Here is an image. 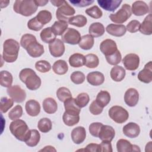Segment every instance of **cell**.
Instances as JSON below:
<instances>
[{"label": "cell", "instance_id": "cell-1", "mask_svg": "<svg viewBox=\"0 0 152 152\" xmlns=\"http://www.w3.org/2000/svg\"><path fill=\"white\" fill-rule=\"evenodd\" d=\"M20 45L31 57L38 58L44 53L43 46L39 43L36 36L31 34L23 35L20 40Z\"/></svg>", "mask_w": 152, "mask_h": 152}, {"label": "cell", "instance_id": "cell-2", "mask_svg": "<svg viewBox=\"0 0 152 152\" xmlns=\"http://www.w3.org/2000/svg\"><path fill=\"white\" fill-rule=\"evenodd\" d=\"M19 78L26 84V87L30 90L38 89L42 84L40 78L31 68L23 69L19 74Z\"/></svg>", "mask_w": 152, "mask_h": 152}, {"label": "cell", "instance_id": "cell-3", "mask_svg": "<svg viewBox=\"0 0 152 152\" xmlns=\"http://www.w3.org/2000/svg\"><path fill=\"white\" fill-rule=\"evenodd\" d=\"M19 43L12 39H7L3 43L2 58L8 63L15 62L18 56Z\"/></svg>", "mask_w": 152, "mask_h": 152}, {"label": "cell", "instance_id": "cell-4", "mask_svg": "<svg viewBox=\"0 0 152 152\" xmlns=\"http://www.w3.org/2000/svg\"><path fill=\"white\" fill-rule=\"evenodd\" d=\"M9 128L11 133L21 141L25 142L30 134V129H29L26 122L20 119L11 122Z\"/></svg>", "mask_w": 152, "mask_h": 152}, {"label": "cell", "instance_id": "cell-5", "mask_svg": "<svg viewBox=\"0 0 152 152\" xmlns=\"http://www.w3.org/2000/svg\"><path fill=\"white\" fill-rule=\"evenodd\" d=\"M37 8L34 0H17L13 5V10L16 13L25 17L35 13Z\"/></svg>", "mask_w": 152, "mask_h": 152}, {"label": "cell", "instance_id": "cell-6", "mask_svg": "<svg viewBox=\"0 0 152 152\" xmlns=\"http://www.w3.org/2000/svg\"><path fill=\"white\" fill-rule=\"evenodd\" d=\"M131 8L129 4H124L122 5L120 10L116 13L110 14L109 18L110 20L114 23L122 24L126 21V20L131 16Z\"/></svg>", "mask_w": 152, "mask_h": 152}, {"label": "cell", "instance_id": "cell-7", "mask_svg": "<svg viewBox=\"0 0 152 152\" xmlns=\"http://www.w3.org/2000/svg\"><path fill=\"white\" fill-rule=\"evenodd\" d=\"M109 116L116 123L122 124L128 119L129 113L123 107L116 105L110 108Z\"/></svg>", "mask_w": 152, "mask_h": 152}, {"label": "cell", "instance_id": "cell-8", "mask_svg": "<svg viewBox=\"0 0 152 152\" xmlns=\"http://www.w3.org/2000/svg\"><path fill=\"white\" fill-rule=\"evenodd\" d=\"M75 11L66 1L56 11V17L59 21H62L68 23L69 18L75 14Z\"/></svg>", "mask_w": 152, "mask_h": 152}, {"label": "cell", "instance_id": "cell-9", "mask_svg": "<svg viewBox=\"0 0 152 152\" xmlns=\"http://www.w3.org/2000/svg\"><path fill=\"white\" fill-rule=\"evenodd\" d=\"M8 96L15 103H21L24 101L26 98V93L18 85H14L8 87L7 90Z\"/></svg>", "mask_w": 152, "mask_h": 152}, {"label": "cell", "instance_id": "cell-10", "mask_svg": "<svg viewBox=\"0 0 152 152\" xmlns=\"http://www.w3.org/2000/svg\"><path fill=\"white\" fill-rule=\"evenodd\" d=\"M62 41L67 44L75 45L78 44L81 40L80 32L73 28H68L61 36Z\"/></svg>", "mask_w": 152, "mask_h": 152}, {"label": "cell", "instance_id": "cell-11", "mask_svg": "<svg viewBox=\"0 0 152 152\" xmlns=\"http://www.w3.org/2000/svg\"><path fill=\"white\" fill-rule=\"evenodd\" d=\"M122 63L127 70L135 71L139 66L140 57L135 53H128L124 57Z\"/></svg>", "mask_w": 152, "mask_h": 152}, {"label": "cell", "instance_id": "cell-12", "mask_svg": "<svg viewBox=\"0 0 152 152\" xmlns=\"http://www.w3.org/2000/svg\"><path fill=\"white\" fill-rule=\"evenodd\" d=\"M49 50L50 55L55 57L58 58L62 56L65 50V45L62 40L56 39L53 42L49 44Z\"/></svg>", "mask_w": 152, "mask_h": 152}, {"label": "cell", "instance_id": "cell-13", "mask_svg": "<svg viewBox=\"0 0 152 152\" xmlns=\"http://www.w3.org/2000/svg\"><path fill=\"white\" fill-rule=\"evenodd\" d=\"M100 49L101 52L105 56H107L113 54L118 50V48L116 43L114 40L107 39L101 42Z\"/></svg>", "mask_w": 152, "mask_h": 152}, {"label": "cell", "instance_id": "cell-14", "mask_svg": "<svg viewBox=\"0 0 152 152\" xmlns=\"http://www.w3.org/2000/svg\"><path fill=\"white\" fill-rule=\"evenodd\" d=\"M139 100V93L134 88H128L125 93V103L129 107H134L137 105Z\"/></svg>", "mask_w": 152, "mask_h": 152}, {"label": "cell", "instance_id": "cell-15", "mask_svg": "<svg viewBox=\"0 0 152 152\" xmlns=\"http://www.w3.org/2000/svg\"><path fill=\"white\" fill-rule=\"evenodd\" d=\"M138 79L144 83L148 84L152 81V64L151 61L146 64L144 68L138 74Z\"/></svg>", "mask_w": 152, "mask_h": 152}, {"label": "cell", "instance_id": "cell-16", "mask_svg": "<svg viewBox=\"0 0 152 152\" xmlns=\"http://www.w3.org/2000/svg\"><path fill=\"white\" fill-rule=\"evenodd\" d=\"M131 12L136 16H142L147 14L149 11L148 5L142 1H135L132 4Z\"/></svg>", "mask_w": 152, "mask_h": 152}, {"label": "cell", "instance_id": "cell-17", "mask_svg": "<svg viewBox=\"0 0 152 152\" xmlns=\"http://www.w3.org/2000/svg\"><path fill=\"white\" fill-rule=\"evenodd\" d=\"M124 134L128 138H134L137 137L140 133V126L135 122H129L122 129Z\"/></svg>", "mask_w": 152, "mask_h": 152}, {"label": "cell", "instance_id": "cell-18", "mask_svg": "<svg viewBox=\"0 0 152 152\" xmlns=\"http://www.w3.org/2000/svg\"><path fill=\"white\" fill-rule=\"evenodd\" d=\"M115 136V131L112 126L106 125H103L100 129L98 137L102 141L111 142Z\"/></svg>", "mask_w": 152, "mask_h": 152}, {"label": "cell", "instance_id": "cell-19", "mask_svg": "<svg viewBox=\"0 0 152 152\" xmlns=\"http://www.w3.org/2000/svg\"><path fill=\"white\" fill-rule=\"evenodd\" d=\"M72 141L76 144H80L84 142L86 137V131L83 126H77L74 128L71 134Z\"/></svg>", "mask_w": 152, "mask_h": 152}, {"label": "cell", "instance_id": "cell-20", "mask_svg": "<svg viewBox=\"0 0 152 152\" xmlns=\"http://www.w3.org/2000/svg\"><path fill=\"white\" fill-rule=\"evenodd\" d=\"M106 31L110 35L115 37L123 36L126 31V27L124 24H109L106 28Z\"/></svg>", "mask_w": 152, "mask_h": 152}, {"label": "cell", "instance_id": "cell-21", "mask_svg": "<svg viewBox=\"0 0 152 152\" xmlns=\"http://www.w3.org/2000/svg\"><path fill=\"white\" fill-rule=\"evenodd\" d=\"M86 78L87 82L94 86L102 85L104 81V76L103 74L99 71L89 72L87 75Z\"/></svg>", "mask_w": 152, "mask_h": 152}, {"label": "cell", "instance_id": "cell-22", "mask_svg": "<svg viewBox=\"0 0 152 152\" xmlns=\"http://www.w3.org/2000/svg\"><path fill=\"white\" fill-rule=\"evenodd\" d=\"M25 109L29 116L34 117L40 113V105L37 101L34 99H30L26 103Z\"/></svg>", "mask_w": 152, "mask_h": 152}, {"label": "cell", "instance_id": "cell-23", "mask_svg": "<svg viewBox=\"0 0 152 152\" xmlns=\"http://www.w3.org/2000/svg\"><path fill=\"white\" fill-rule=\"evenodd\" d=\"M64 107L65 112L74 115H79L81 112V108L76 104L74 98H69L64 102Z\"/></svg>", "mask_w": 152, "mask_h": 152}, {"label": "cell", "instance_id": "cell-24", "mask_svg": "<svg viewBox=\"0 0 152 152\" xmlns=\"http://www.w3.org/2000/svg\"><path fill=\"white\" fill-rule=\"evenodd\" d=\"M97 3L103 9L107 11H115L121 5L120 0H97Z\"/></svg>", "mask_w": 152, "mask_h": 152}, {"label": "cell", "instance_id": "cell-25", "mask_svg": "<svg viewBox=\"0 0 152 152\" xmlns=\"http://www.w3.org/2000/svg\"><path fill=\"white\" fill-rule=\"evenodd\" d=\"M43 109L48 114H53L58 110V104L56 100L52 97L45 99L42 103Z\"/></svg>", "mask_w": 152, "mask_h": 152}, {"label": "cell", "instance_id": "cell-26", "mask_svg": "<svg viewBox=\"0 0 152 152\" xmlns=\"http://www.w3.org/2000/svg\"><path fill=\"white\" fill-rule=\"evenodd\" d=\"M139 31L145 35H151L152 34V15L150 13L144 19L140 24Z\"/></svg>", "mask_w": 152, "mask_h": 152}, {"label": "cell", "instance_id": "cell-27", "mask_svg": "<svg viewBox=\"0 0 152 152\" xmlns=\"http://www.w3.org/2000/svg\"><path fill=\"white\" fill-rule=\"evenodd\" d=\"M126 72L125 69L119 65L114 66L110 70V75L111 78L116 81V82H120L123 80L125 77Z\"/></svg>", "mask_w": 152, "mask_h": 152}, {"label": "cell", "instance_id": "cell-28", "mask_svg": "<svg viewBox=\"0 0 152 152\" xmlns=\"http://www.w3.org/2000/svg\"><path fill=\"white\" fill-rule=\"evenodd\" d=\"M68 61L72 67H81L85 65V56L79 53H75L69 56Z\"/></svg>", "mask_w": 152, "mask_h": 152}, {"label": "cell", "instance_id": "cell-29", "mask_svg": "<svg viewBox=\"0 0 152 152\" xmlns=\"http://www.w3.org/2000/svg\"><path fill=\"white\" fill-rule=\"evenodd\" d=\"M104 31L105 30L104 26L99 22L93 23L89 26V34H90L93 37H98L102 36L104 33Z\"/></svg>", "mask_w": 152, "mask_h": 152}, {"label": "cell", "instance_id": "cell-30", "mask_svg": "<svg viewBox=\"0 0 152 152\" xmlns=\"http://www.w3.org/2000/svg\"><path fill=\"white\" fill-rule=\"evenodd\" d=\"M40 37L42 41L46 43L49 44L56 39V35L54 33L52 28L50 27H48L43 28L41 31L40 33Z\"/></svg>", "mask_w": 152, "mask_h": 152}, {"label": "cell", "instance_id": "cell-31", "mask_svg": "<svg viewBox=\"0 0 152 152\" xmlns=\"http://www.w3.org/2000/svg\"><path fill=\"white\" fill-rule=\"evenodd\" d=\"M53 71L58 75H64L68 70V66L66 62L64 60L59 59L55 61L52 65Z\"/></svg>", "mask_w": 152, "mask_h": 152}, {"label": "cell", "instance_id": "cell-32", "mask_svg": "<svg viewBox=\"0 0 152 152\" xmlns=\"http://www.w3.org/2000/svg\"><path fill=\"white\" fill-rule=\"evenodd\" d=\"M40 140V135L39 131L37 129H30V134L27 138V140L25 141V143L28 147H35L39 142Z\"/></svg>", "mask_w": 152, "mask_h": 152}, {"label": "cell", "instance_id": "cell-33", "mask_svg": "<svg viewBox=\"0 0 152 152\" xmlns=\"http://www.w3.org/2000/svg\"><path fill=\"white\" fill-rule=\"evenodd\" d=\"M96 101L103 108L106 106L110 101V95L106 90L100 91L96 96Z\"/></svg>", "mask_w": 152, "mask_h": 152}, {"label": "cell", "instance_id": "cell-34", "mask_svg": "<svg viewBox=\"0 0 152 152\" xmlns=\"http://www.w3.org/2000/svg\"><path fill=\"white\" fill-rule=\"evenodd\" d=\"M94 43V40L93 37L90 34H86L81 37L78 45L82 49L87 50L91 49L93 48Z\"/></svg>", "mask_w": 152, "mask_h": 152}, {"label": "cell", "instance_id": "cell-35", "mask_svg": "<svg viewBox=\"0 0 152 152\" xmlns=\"http://www.w3.org/2000/svg\"><path fill=\"white\" fill-rule=\"evenodd\" d=\"M13 77L12 74L8 71H1L0 72V84L4 87L12 86Z\"/></svg>", "mask_w": 152, "mask_h": 152}, {"label": "cell", "instance_id": "cell-36", "mask_svg": "<svg viewBox=\"0 0 152 152\" xmlns=\"http://www.w3.org/2000/svg\"><path fill=\"white\" fill-rule=\"evenodd\" d=\"M68 27V23L62 21H55L51 28L56 36H62L65 31L67 30Z\"/></svg>", "mask_w": 152, "mask_h": 152}, {"label": "cell", "instance_id": "cell-37", "mask_svg": "<svg viewBox=\"0 0 152 152\" xmlns=\"http://www.w3.org/2000/svg\"><path fill=\"white\" fill-rule=\"evenodd\" d=\"M99 64L98 56L93 53H88L85 56V66L88 68H95Z\"/></svg>", "mask_w": 152, "mask_h": 152}, {"label": "cell", "instance_id": "cell-38", "mask_svg": "<svg viewBox=\"0 0 152 152\" xmlns=\"http://www.w3.org/2000/svg\"><path fill=\"white\" fill-rule=\"evenodd\" d=\"M68 23L71 25L78 27H83L87 24V19L83 15H77L71 17Z\"/></svg>", "mask_w": 152, "mask_h": 152}, {"label": "cell", "instance_id": "cell-39", "mask_svg": "<svg viewBox=\"0 0 152 152\" xmlns=\"http://www.w3.org/2000/svg\"><path fill=\"white\" fill-rule=\"evenodd\" d=\"M37 128L40 132L43 133H46L52 129V121L48 118H42L38 122Z\"/></svg>", "mask_w": 152, "mask_h": 152}, {"label": "cell", "instance_id": "cell-40", "mask_svg": "<svg viewBox=\"0 0 152 152\" xmlns=\"http://www.w3.org/2000/svg\"><path fill=\"white\" fill-rule=\"evenodd\" d=\"M62 120L66 126H72L79 122L80 115H70L65 112L62 115Z\"/></svg>", "mask_w": 152, "mask_h": 152}, {"label": "cell", "instance_id": "cell-41", "mask_svg": "<svg viewBox=\"0 0 152 152\" xmlns=\"http://www.w3.org/2000/svg\"><path fill=\"white\" fill-rule=\"evenodd\" d=\"M132 145L125 139H120L116 142V148L118 152L132 151Z\"/></svg>", "mask_w": 152, "mask_h": 152}, {"label": "cell", "instance_id": "cell-42", "mask_svg": "<svg viewBox=\"0 0 152 152\" xmlns=\"http://www.w3.org/2000/svg\"><path fill=\"white\" fill-rule=\"evenodd\" d=\"M36 17L38 21L43 25L49 23L52 18L51 12L45 10L39 11Z\"/></svg>", "mask_w": 152, "mask_h": 152}, {"label": "cell", "instance_id": "cell-43", "mask_svg": "<svg viewBox=\"0 0 152 152\" xmlns=\"http://www.w3.org/2000/svg\"><path fill=\"white\" fill-rule=\"evenodd\" d=\"M56 96L59 101L64 102L67 99L72 97V94L68 88L62 87L59 88L56 91Z\"/></svg>", "mask_w": 152, "mask_h": 152}, {"label": "cell", "instance_id": "cell-44", "mask_svg": "<svg viewBox=\"0 0 152 152\" xmlns=\"http://www.w3.org/2000/svg\"><path fill=\"white\" fill-rule=\"evenodd\" d=\"M90 101L89 95L86 93H81L75 98L76 104L80 107H84L87 106Z\"/></svg>", "mask_w": 152, "mask_h": 152}, {"label": "cell", "instance_id": "cell-45", "mask_svg": "<svg viewBox=\"0 0 152 152\" xmlns=\"http://www.w3.org/2000/svg\"><path fill=\"white\" fill-rule=\"evenodd\" d=\"M14 104V100L7 97H2L1 99L0 109L1 113H6Z\"/></svg>", "mask_w": 152, "mask_h": 152}, {"label": "cell", "instance_id": "cell-46", "mask_svg": "<svg viewBox=\"0 0 152 152\" xmlns=\"http://www.w3.org/2000/svg\"><path fill=\"white\" fill-rule=\"evenodd\" d=\"M85 12L90 17L95 19H98L102 17L103 15L102 11L97 5H94L86 10Z\"/></svg>", "mask_w": 152, "mask_h": 152}, {"label": "cell", "instance_id": "cell-47", "mask_svg": "<svg viewBox=\"0 0 152 152\" xmlns=\"http://www.w3.org/2000/svg\"><path fill=\"white\" fill-rule=\"evenodd\" d=\"M35 68L40 72L45 73L49 72L52 66L48 61L45 60H40L36 62Z\"/></svg>", "mask_w": 152, "mask_h": 152}, {"label": "cell", "instance_id": "cell-48", "mask_svg": "<svg viewBox=\"0 0 152 152\" xmlns=\"http://www.w3.org/2000/svg\"><path fill=\"white\" fill-rule=\"evenodd\" d=\"M107 63L112 65H116L119 64L122 59V55L119 50H117L113 54L105 56Z\"/></svg>", "mask_w": 152, "mask_h": 152}, {"label": "cell", "instance_id": "cell-49", "mask_svg": "<svg viewBox=\"0 0 152 152\" xmlns=\"http://www.w3.org/2000/svg\"><path fill=\"white\" fill-rule=\"evenodd\" d=\"M23 115V108L20 105H16L8 113V118L12 121L20 119Z\"/></svg>", "mask_w": 152, "mask_h": 152}, {"label": "cell", "instance_id": "cell-50", "mask_svg": "<svg viewBox=\"0 0 152 152\" xmlns=\"http://www.w3.org/2000/svg\"><path fill=\"white\" fill-rule=\"evenodd\" d=\"M86 76L81 71H76L73 72L70 75V79L72 83L75 84H80L85 81Z\"/></svg>", "mask_w": 152, "mask_h": 152}, {"label": "cell", "instance_id": "cell-51", "mask_svg": "<svg viewBox=\"0 0 152 152\" xmlns=\"http://www.w3.org/2000/svg\"><path fill=\"white\" fill-rule=\"evenodd\" d=\"M43 26L44 25H43L42 23H40L38 21L36 17L32 18L31 19L28 20V21L27 22L28 28L31 30H33L36 31L40 30L43 28Z\"/></svg>", "mask_w": 152, "mask_h": 152}, {"label": "cell", "instance_id": "cell-52", "mask_svg": "<svg viewBox=\"0 0 152 152\" xmlns=\"http://www.w3.org/2000/svg\"><path fill=\"white\" fill-rule=\"evenodd\" d=\"M103 125V124L101 122L91 123L89 125V127H88V130H89L90 134L94 137H98L100 129Z\"/></svg>", "mask_w": 152, "mask_h": 152}, {"label": "cell", "instance_id": "cell-53", "mask_svg": "<svg viewBox=\"0 0 152 152\" xmlns=\"http://www.w3.org/2000/svg\"><path fill=\"white\" fill-rule=\"evenodd\" d=\"M140 22L137 20H131L127 24L126 29L130 33H135L139 30L140 27Z\"/></svg>", "mask_w": 152, "mask_h": 152}, {"label": "cell", "instance_id": "cell-54", "mask_svg": "<svg viewBox=\"0 0 152 152\" xmlns=\"http://www.w3.org/2000/svg\"><path fill=\"white\" fill-rule=\"evenodd\" d=\"M103 107H101L95 100L93 101L89 106V110L94 115H100L103 112Z\"/></svg>", "mask_w": 152, "mask_h": 152}, {"label": "cell", "instance_id": "cell-55", "mask_svg": "<svg viewBox=\"0 0 152 152\" xmlns=\"http://www.w3.org/2000/svg\"><path fill=\"white\" fill-rule=\"evenodd\" d=\"M69 2L74 5V6H76L77 7H84L90 5L92 3L94 2V1L93 0H70Z\"/></svg>", "mask_w": 152, "mask_h": 152}, {"label": "cell", "instance_id": "cell-56", "mask_svg": "<svg viewBox=\"0 0 152 152\" xmlns=\"http://www.w3.org/2000/svg\"><path fill=\"white\" fill-rule=\"evenodd\" d=\"M100 145V151H107L112 152V147L111 142L109 141H102V142L99 144Z\"/></svg>", "mask_w": 152, "mask_h": 152}, {"label": "cell", "instance_id": "cell-57", "mask_svg": "<svg viewBox=\"0 0 152 152\" xmlns=\"http://www.w3.org/2000/svg\"><path fill=\"white\" fill-rule=\"evenodd\" d=\"M84 151L99 152V151H100V145H99V144H96V143L88 144L84 148Z\"/></svg>", "mask_w": 152, "mask_h": 152}, {"label": "cell", "instance_id": "cell-58", "mask_svg": "<svg viewBox=\"0 0 152 152\" xmlns=\"http://www.w3.org/2000/svg\"><path fill=\"white\" fill-rule=\"evenodd\" d=\"M36 4V5H37V7H43L45 6L46 4L48 3V0H34Z\"/></svg>", "mask_w": 152, "mask_h": 152}, {"label": "cell", "instance_id": "cell-59", "mask_svg": "<svg viewBox=\"0 0 152 152\" xmlns=\"http://www.w3.org/2000/svg\"><path fill=\"white\" fill-rule=\"evenodd\" d=\"M65 1H56V0H52L50 1V2L52 3V4L53 5H54L55 7H61L64 2Z\"/></svg>", "mask_w": 152, "mask_h": 152}, {"label": "cell", "instance_id": "cell-60", "mask_svg": "<svg viewBox=\"0 0 152 152\" xmlns=\"http://www.w3.org/2000/svg\"><path fill=\"white\" fill-rule=\"evenodd\" d=\"M40 151H56V149L51 146V145H48V146H45L43 148H42V150H40Z\"/></svg>", "mask_w": 152, "mask_h": 152}, {"label": "cell", "instance_id": "cell-61", "mask_svg": "<svg viewBox=\"0 0 152 152\" xmlns=\"http://www.w3.org/2000/svg\"><path fill=\"white\" fill-rule=\"evenodd\" d=\"M9 3H10L9 1H1V8L7 7Z\"/></svg>", "mask_w": 152, "mask_h": 152}, {"label": "cell", "instance_id": "cell-62", "mask_svg": "<svg viewBox=\"0 0 152 152\" xmlns=\"http://www.w3.org/2000/svg\"><path fill=\"white\" fill-rule=\"evenodd\" d=\"M139 147L137 145H132V151H140Z\"/></svg>", "mask_w": 152, "mask_h": 152}]
</instances>
